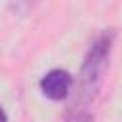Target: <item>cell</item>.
Returning a JSON list of instances; mask_svg holds the SVG:
<instances>
[{
    "label": "cell",
    "mask_w": 122,
    "mask_h": 122,
    "mask_svg": "<svg viewBox=\"0 0 122 122\" xmlns=\"http://www.w3.org/2000/svg\"><path fill=\"white\" fill-rule=\"evenodd\" d=\"M2 122H8V112H6V109H2Z\"/></svg>",
    "instance_id": "5"
},
{
    "label": "cell",
    "mask_w": 122,
    "mask_h": 122,
    "mask_svg": "<svg viewBox=\"0 0 122 122\" xmlns=\"http://www.w3.org/2000/svg\"><path fill=\"white\" fill-rule=\"evenodd\" d=\"M114 38H116V32L112 29H103L88 46L86 55L80 65V71L74 80V88H72L67 114L88 111L90 103L95 99V95L103 84L107 67H109Z\"/></svg>",
    "instance_id": "1"
},
{
    "label": "cell",
    "mask_w": 122,
    "mask_h": 122,
    "mask_svg": "<svg viewBox=\"0 0 122 122\" xmlns=\"http://www.w3.org/2000/svg\"><path fill=\"white\" fill-rule=\"evenodd\" d=\"M42 95L50 101H65L72 95L74 78L65 69H50L38 82Z\"/></svg>",
    "instance_id": "2"
},
{
    "label": "cell",
    "mask_w": 122,
    "mask_h": 122,
    "mask_svg": "<svg viewBox=\"0 0 122 122\" xmlns=\"http://www.w3.org/2000/svg\"><path fill=\"white\" fill-rule=\"evenodd\" d=\"M34 4H36V0H10V8L17 15H25L29 10H32Z\"/></svg>",
    "instance_id": "3"
},
{
    "label": "cell",
    "mask_w": 122,
    "mask_h": 122,
    "mask_svg": "<svg viewBox=\"0 0 122 122\" xmlns=\"http://www.w3.org/2000/svg\"><path fill=\"white\" fill-rule=\"evenodd\" d=\"M67 122H95V118L90 111H80V112L67 114Z\"/></svg>",
    "instance_id": "4"
}]
</instances>
